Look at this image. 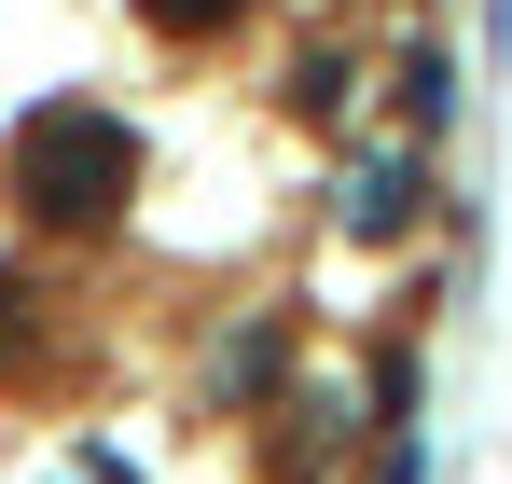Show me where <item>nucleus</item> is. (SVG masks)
I'll use <instances>...</instances> for the list:
<instances>
[{
	"mask_svg": "<svg viewBox=\"0 0 512 484\" xmlns=\"http://www.w3.org/2000/svg\"><path fill=\"white\" fill-rule=\"evenodd\" d=\"M125 125L111 111H42V125H14V208L42 222V236H70L97 208H125Z\"/></svg>",
	"mask_w": 512,
	"mask_h": 484,
	"instance_id": "1",
	"label": "nucleus"
},
{
	"mask_svg": "<svg viewBox=\"0 0 512 484\" xmlns=\"http://www.w3.org/2000/svg\"><path fill=\"white\" fill-rule=\"evenodd\" d=\"M153 28H208V14H236V0H139Z\"/></svg>",
	"mask_w": 512,
	"mask_h": 484,
	"instance_id": "3",
	"label": "nucleus"
},
{
	"mask_svg": "<svg viewBox=\"0 0 512 484\" xmlns=\"http://www.w3.org/2000/svg\"><path fill=\"white\" fill-rule=\"evenodd\" d=\"M402 208H416V166H402V153H388V166H360V180H346V222H360V236H388Z\"/></svg>",
	"mask_w": 512,
	"mask_h": 484,
	"instance_id": "2",
	"label": "nucleus"
}]
</instances>
